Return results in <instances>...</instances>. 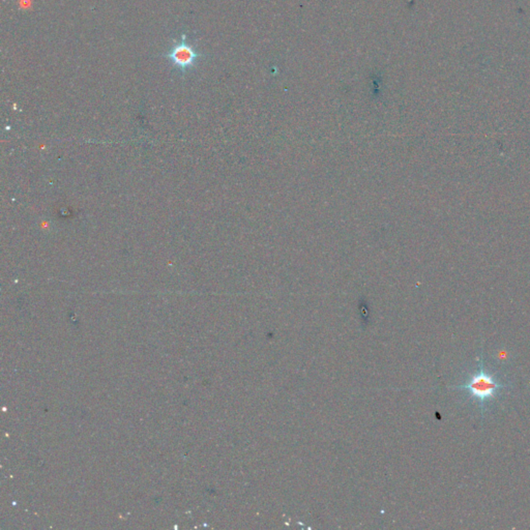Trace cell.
<instances>
[{"label": "cell", "instance_id": "obj_1", "mask_svg": "<svg viewBox=\"0 0 530 530\" xmlns=\"http://www.w3.org/2000/svg\"><path fill=\"white\" fill-rule=\"evenodd\" d=\"M507 385L505 383H499L492 375L487 373L483 369L482 361L478 365V369L473 374L467 383L457 386V388L465 389L471 396L479 403L483 412L484 403L493 399L500 388H504Z\"/></svg>", "mask_w": 530, "mask_h": 530}, {"label": "cell", "instance_id": "obj_2", "mask_svg": "<svg viewBox=\"0 0 530 530\" xmlns=\"http://www.w3.org/2000/svg\"><path fill=\"white\" fill-rule=\"evenodd\" d=\"M164 56L171 62L174 68L181 73H186L197 64L201 53L198 52L194 45L186 39L183 34L180 40H176L170 50Z\"/></svg>", "mask_w": 530, "mask_h": 530}]
</instances>
